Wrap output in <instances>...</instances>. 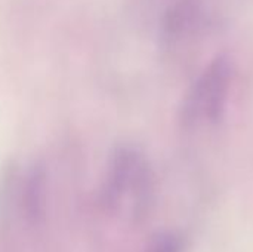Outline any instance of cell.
<instances>
[{
    "label": "cell",
    "mask_w": 253,
    "mask_h": 252,
    "mask_svg": "<svg viewBox=\"0 0 253 252\" xmlns=\"http://www.w3.org/2000/svg\"><path fill=\"white\" fill-rule=\"evenodd\" d=\"M145 252H185V239L179 232H157L147 244Z\"/></svg>",
    "instance_id": "cell-3"
},
{
    "label": "cell",
    "mask_w": 253,
    "mask_h": 252,
    "mask_svg": "<svg viewBox=\"0 0 253 252\" xmlns=\"http://www.w3.org/2000/svg\"><path fill=\"white\" fill-rule=\"evenodd\" d=\"M236 67L228 55H216L196 76L187 89L179 123L188 134L209 132L224 122L231 102Z\"/></svg>",
    "instance_id": "cell-2"
},
{
    "label": "cell",
    "mask_w": 253,
    "mask_h": 252,
    "mask_svg": "<svg viewBox=\"0 0 253 252\" xmlns=\"http://www.w3.org/2000/svg\"><path fill=\"white\" fill-rule=\"evenodd\" d=\"M156 202V175L148 156L136 146H119L110 156L101 189L107 212L129 223L145 221Z\"/></svg>",
    "instance_id": "cell-1"
}]
</instances>
